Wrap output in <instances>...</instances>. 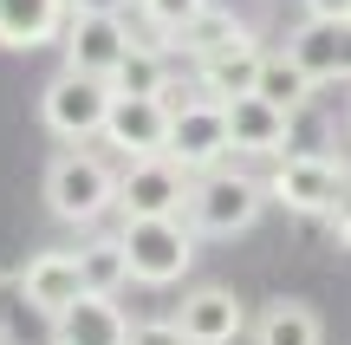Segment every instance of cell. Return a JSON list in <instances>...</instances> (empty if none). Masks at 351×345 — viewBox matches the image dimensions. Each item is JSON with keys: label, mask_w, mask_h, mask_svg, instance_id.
<instances>
[{"label": "cell", "mask_w": 351, "mask_h": 345, "mask_svg": "<svg viewBox=\"0 0 351 345\" xmlns=\"http://www.w3.org/2000/svg\"><path fill=\"white\" fill-rule=\"evenodd\" d=\"M189 169L176 156H130L124 176H117V215L124 222H150V215H182L189 209Z\"/></svg>", "instance_id": "52a82bcc"}, {"label": "cell", "mask_w": 351, "mask_h": 345, "mask_svg": "<svg viewBox=\"0 0 351 345\" xmlns=\"http://www.w3.org/2000/svg\"><path fill=\"white\" fill-rule=\"evenodd\" d=\"M254 91H261L267 104H280V111H293V117H300L306 104H313V91H319V85H313V72H300V65L287 59V52H267L261 85H254Z\"/></svg>", "instance_id": "44dd1931"}, {"label": "cell", "mask_w": 351, "mask_h": 345, "mask_svg": "<svg viewBox=\"0 0 351 345\" xmlns=\"http://www.w3.org/2000/svg\"><path fill=\"white\" fill-rule=\"evenodd\" d=\"M326 222H332V241L351 254V182H345V195H339V202H332V215H326Z\"/></svg>", "instance_id": "cb8c5ba5"}, {"label": "cell", "mask_w": 351, "mask_h": 345, "mask_svg": "<svg viewBox=\"0 0 351 345\" xmlns=\"http://www.w3.org/2000/svg\"><path fill=\"white\" fill-rule=\"evenodd\" d=\"M65 20H72V0H0V46L7 52L52 46Z\"/></svg>", "instance_id": "2e32d148"}, {"label": "cell", "mask_w": 351, "mask_h": 345, "mask_svg": "<svg viewBox=\"0 0 351 345\" xmlns=\"http://www.w3.org/2000/svg\"><path fill=\"white\" fill-rule=\"evenodd\" d=\"M111 98H117L111 78H91V72L59 65V72L46 78V91H39V124H46L59 143H91V137H104Z\"/></svg>", "instance_id": "3957f363"}, {"label": "cell", "mask_w": 351, "mask_h": 345, "mask_svg": "<svg viewBox=\"0 0 351 345\" xmlns=\"http://www.w3.org/2000/svg\"><path fill=\"white\" fill-rule=\"evenodd\" d=\"M78 294H85V274H78V254H72V248H46V254H33L20 267V300L33 313H46V320H59Z\"/></svg>", "instance_id": "7c38bea8"}, {"label": "cell", "mask_w": 351, "mask_h": 345, "mask_svg": "<svg viewBox=\"0 0 351 345\" xmlns=\"http://www.w3.org/2000/svg\"><path fill=\"white\" fill-rule=\"evenodd\" d=\"M176 326L189 333V345H234V339H247V307L228 287H195L176 313Z\"/></svg>", "instance_id": "9a60e30c"}, {"label": "cell", "mask_w": 351, "mask_h": 345, "mask_svg": "<svg viewBox=\"0 0 351 345\" xmlns=\"http://www.w3.org/2000/svg\"><path fill=\"white\" fill-rule=\"evenodd\" d=\"M267 202H274V195H267L261 176H241V169L215 163V169H202V176L189 182L182 222H189L195 235H208V241H228V235H247L254 222H261Z\"/></svg>", "instance_id": "6da1fadb"}, {"label": "cell", "mask_w": 351, "mask_h": 345, "mask_svg": "<svg viewBox=\"0 0 351 345\" xmlns=\"http://www.w3.org/2000/svg\"><path fill=\"white\" fill-rule=\"evenodd\" d=\"M261 65H267V52H261V33H241V39H228L221 52H208V59H195V91H208V98H241V91H254L261 85Z\"/></svg>", "instance_id": "5bb4252c"}, {"label": "cell", "mask_w": 351, "mask_h": 345, "mask_svg": "<svg viewBox=\"0 0 351 345\" xmlns=\"http://www.w3.org/2000/svg\"><path fill=\"white\" fill-rule=\"evenodd\" d=\"M169 156L189 169V176L228 163V156H234V143H228V104L208 98V91L176 98V104H169Z\"/></svg>", "instance_id": "5b68a950"}, {"label": "cell", "mask_w": 351, "mask_h": 345, "mask_svg": "<svg viewBox=\"0 0 351 345\" xmlns=\"http://www.w3.org/2000/svg\"><path fill=\"white\" fill-rule=\"evenodd\" d=\"M124 254H130V281L137 287H176L195 267V228L182 215H150V222H124Z\"/></svg>", "instance_id": "277c9868"}, {"label": "cell", "mask_w": 351, "mask_h": 345, "mask_svg": "<svg viewBox=\"0 0 351 345\" xmlns=\"http://www.w3.org/2000/svg\"><path fill=\"white\" fill-rule=\"evenodd\" d=\"M130 7H137V13H143V26H150V33L169 46V39L182 33V26L195 20V13L208 7V0H130Z\"/></svg>", "instance_id": "7402d4cb"}, {"label": "cell", "mask_w": 351, "mask_h": 345, "mask_svg": "<svg viewBox=\"0 0 351 345\" xmlns=\"http://www.w3.org/2000/svg\"><path fill=\"white\" fill-rule=\"evenodd\" d=\"M59 46H65V65H72V72L117 78V65H124V52H130V26H124V13H72Z\"/></svg>", "instance_id": "ba28073f"}, {"label": "cell", "mask_w": 351, "mask_h": 345, "mask_svg": "<svg viewBox=\"0 0 351 345\" xmlns=\"http://www.w3.org/2000/svg\"><path fill=\"white\" fill-rule=\"evenodd\" d=\"M306 13H319V20H351V0H300Z\"/></svg>", "instance_id": "d4e9b609"}, {"label": "cell", "mask_w": 351, "mask_h": 345, "mask_svg": "<svg viewBox=\"0 0 351 345\" xmlns=\"http://www.w3.org/2000/svg\"><path fill=\"white\" fill-rule=\"evenodd\" d=\"M254 345H326V320H319L306 300H274L261 320L247 326Z\"/></svg>", "instance_id": "e0dca14e"}, {"label": "cell", "mask_w": 351, "mask_h": 345, "mask_svg": "<svg viewBox=\"0 0 351 345\" xmlns=\"http://www.w3.org/2000/svg\"><path fill=\"white\" fill-rule=\"evenodd\" d=\"M104 143L117 156H163L169 150V98H130L117 91L111 98V117H104Z\"/></svg>", "instance_id": "30bf717a"}, {"label": "cell", "mask_w": 351, "mask_h": 345, "mask_svg": "<svg viewBox=\"0 0 351 345\" xmlns=\"http://www.w3.org/2000/svg\"><path fill=\"white\" fill-rule=\"evenodd\" d=\"M130 0H72V13H124Z\"/></svg>", "instance_id": "484cf974"}, {"label": "cell", "mask_w": 351, "mask_h": 345, "mask_svg": "<svg viewBox=\"0 0 351 345\" xmlns=\"http://www.w3.org/2000/svg\"><path fill=\"white\" fill-rule=\"evenodd\" d=\"M228 143H234V156H287L293 111L267 104L261 91H241V98H228Z\"/></svg>", "instance_id": "8fae6325"}, {"label": "cell", "mask_w": 351, "mask_h": 345, "mask_svg": "<svg viewBox=\"0 0 351 345\" xmlns=\"http://www.w3.org/2000/svg\"><path fill=\"white\" fill-rule=\"evenodd\" d=\"M287 52L300 72H313V85H351V20H319V13H306L300 26L287 33Z\"/></svg>", "instance_id": "9c48e42d"}, {"label": "cell", "mask_w": 351, "mask_h": 345, "mask_svg": "<svg viewBox=\"0 0 351 345\" xmlns=\"http://www.w3.org/2000/svg\"><path fill=\"white\" fill-rule=\"evenodd\" d=\"M52 345H130V320L117 307V294H78L72 307L52 320Z\"/></svg>", "instance_id": "4fadbf2b"}, {"label": "cell", "mask_w": 351, "mask_h": 345, "mask_svg": "<svg viewBox=\"0 0 351 345\" xmlns=\"http://www.w3.org/2000/svg\"><path fill=\"white\" fill-rule=\"evenodd\" d=\"M78 274H85L91 294H124L130 287V254H124V235H91L78 248Z\"/></svg>", "instance_id": "d6986e66"}, {"label": "cell", "mask_w": 351, "mask_h": 345, "mask_svg": "<svg viewBox=\"0 0 351 345\" xmlns=\"http://www.w3.org/2000/svg\"><path fill=\"white\" fill-rule=\"evenodd\" d=\"M345 137H351V111H345Z\"/></svg>", "instance_id": "4316f807"}, {"label": "cell", "mask_w": 351, "mask_h": 345, "mask_svg": "<svg viewBox=\"0 0 351 345\" xmlns=\"http://www.w3.org/2000/svg\"><path fill=\"white\" fill-rule=\"evenodd\" d=\"M345 169L319 150H287L274 169H267V195H274L287 215H332V202L345 195Z\"/></svg>", "instance_id": "8992f818"}, {"label": "cell", "mask_w": 351, "mask_h": 345, "mask_svg": "<svg viewBox=\"0 0 351 345\" xmlns=\"http://www.w3.org/2000/svg\"><path fill=\"white\" fill-rule=\"evenodd\" d=\"M241 33H247V20H234L228 7H215V0H208V7H202L195 20H189L182 33L169 39V46L182 52V59H208V52H221L228 39H241Z\"/></svg>", "instance_id": "ffe728a7"}, {"label": "cell", "mask_w": 351, "mask_h": 345, "mask_svg": "<svg viewBox=\"0 0 351 345\" xmlns=\"http://www.w3.org/2000/svg\"><path fill=\"white\" fill-rule=\"evenodd\" d=\"M130 345H189V333L176 320H143V326H130Z\"/></svg>", "instance_id": "603a6c76"}, {"label": "cell", "mask_w": 351, "mask_h": 345, "mask_svg": "<svg viewBox=\"0 0 351 345\" xmlns=\"http://www.w3.org/2000/svg\"><path fill=\"white\" fill-rule=\"evenodd\" d=\"M169 85H176V78H169L163 39H130L124 65H117V78H111V91H130V98H163Z\"/></svg>", "instance_id": "ac0fdd59"}, {"label": "cell", "mask_w": 351, "mask_h": 345, "mask_svg": "<svg viewBox=\"0 0 351 345\" xmlns=\"http://www.w3.org/2000/svg\"><path fill=\"white\" fill-rule=\"evenodd\" d=\"M46 209L65 222V228H91L117 209V176L104 169V156L65 143L59 156L46 163Z\"/></svg>", "instance_id": "7a4b0ae2"}]
</instances>
